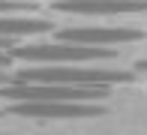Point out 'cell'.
I'll use <instances>...</instances> for the list:
<instances>
[{"instance_id": "2", "label": "cell", "mask_w": 147, "mask_h": 135, "mask_svg": "<svg viewBox=\"0 0 147 135\" xmlns=\"http://www.w3.org/2000/svg\"><path fill=\"white\" fill-rule=\"evenodd\" d=\"M108 96V87H78L57 81H24L12 78L0 87V99L9 102H99Z\"/></svg>"}, {"instance_id": "4", "label": "cell", "mask_w": 147, "mask_h": 135, "mask_svg": "<svg viewBox=\"0 0 147 135\" xmlns=\"http://www.w3.org/2000/svg\"><path fill=\"white\" fill-rule=\"evenodd\" d=\"M60 42H75V45H99V48H108V45H129L144 39L141 30L135 27H63L57 30Z\"/></svg>"}, {"instance_id": "1", "label": "cell", "mask_w": 147, "mask_h": 135, "mask_svg": "<svg viewBox=\"0 0 147 135\" xmlns=\"http://www.w3.org/2000/svg\"><path fill=\"white\" fill-rule=\"evenodd\" d=\"M15 78H24V81H57V84H78V87H111V84H129L132 72L108 69V66L39 63V66H24Z\"/></svg>"}, {"instance_id": "6", "label": "cell", "mask_w": 147, "mask_h": 135, "mask_svg": "<svg viewBox=\"0 0 147 135\" xmlns=\"http://www.w3.org/2000/svg\"><path fill=\"white\" fill-rule=\"evenodd\" d=\"M54 9L66 15H132L147 12V0H60Z\"/></svg>"}, {"instance_id": "3", "label": "cell", "mask_w": 147, "mask_h": 135, "mask_svg": "<svg viewBox=\"0 0 147 135\" xmlns=\"http://www.w3.org/2000/svg\"><path fill=\"white\" fill-rule=\"evenodd\" d=\"M15 60H33V63H78V60H111V48L99 45H75V42H36L12 48Z\"/></svg>"}, {"instance_id": "10", "label": "cell", "mask_w": 147, "mask_h": 135, "mask_svg": "<svg viewBox=\"0 0 147 135\" xmlns=\"http://www.w3.org/2000/svg\"><path fill=\"white\" fill-rule=\"evenodd\" d=\"M138 72H147V60H141V63H138Z\"/></svg>"}, {"instance_id": "5", "label": "cell", "mask_w": 147, "mask_h": 135, "mask_svg": "<svg viewBox=\"0 0 147 135\" xmlns=\"http://www.w3.org/2000/svg\"><path fill=\"white\" fill-rule=\"evenodd\" d=\"M9 114L18 117H54V120H75V117H99L105 114L96 102H12Z\"/></svg>"}, {"instance_id": "8", "label": "cell", "mask_w": 147, "mask_h": 135, "mask_svg": "<svg viewBox=\"0 0 147 135\" xmlns=\"http://www.w3.org/2000/svg\"><path fill=\"white\" fill-rule=\"evenodd\" d=\"M21 9H33V6L18 3V0H0V12H21Z\"/></svg>"}, {"instance_id": "7", "label": "cell", "mask_w": 147, "mask_h": 135, "mask_svg": "<svg viewBox=\"0 0 147 135\" xmlns=\"http://www.w3.org/2000/svg\"><path fill=\"white\" fill-rule=\"evenodd\" d=\"M54 24L48 18H12V15H0V36H42L51 33Z\"/></svg>"}, {"instance_id": "9", "label": "cell", "mask_w": 147, "mask_h": 135, "mask_svg": "<svg viewBox=\"0 0 147 135\" xmlns=\"http://www.w3.org/2000/svg\"><path fill=\"white\" fill-rule=\"evenodd\" d=\"M12 45H15V39H12V36H0V51L12 48Z\"/></svg>"}]
</instances>
